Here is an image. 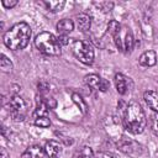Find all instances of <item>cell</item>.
Instances as JSON below:
<instances>
[{
  "instance_id": "cell-13",
  "label": "cell",
  "mask_w": 158,
  "mask_h": 158,
  "mask_svg": "<svg viewBox=\"0 0 158 158\" xmlns=\"http://www.w3.org/2000/svg\"><path fill=\"white\" fill-rule=\"evenodd\" d=\"M91 26V17L88 14H79L77 15V27L78 30H80L81 32H86L88 30H90Z\"/></svg>"
},
{
  "instance_id": "cell-19",
  "label": "cell",
  "mask_w": 158,
  "mask_h": 158,
  "mask_svg": "<svg viewBox=\"0 0 158 158\" xmlns=\"http://www.w3.org/2000/svg\"><path fill=\"white\" fill-rule=\"evenodd\" d=\"M94 156H95V153L93 152L91 147L84 146V147H81V148L78 151L75 158H94Z\"/></svg>"
},
{
  "instance_id": "cell-2",
  "label": "cell",
  "mask_w": 158,
  "mask_h": 158,
  "mask_svg": "<svg viewBox=\"0 0 158 158\" xmlns=\"http://www.w3.org/2000/svg\"><path fill=\"white\" fill-rule=\"evenodd\" d=\"M30 38H31L30 25L26 22H17L5 32L4 44L12 51H20L28 44Z\"/></svg>"
},
{
  "instance_id": "cell-28",
  "label": "cell",
  "mask_w": 158,
  "mask_h": 158,
  "mask_svg": "<svg viewBox=\"0 0 158 158\" xmlns=\"http://www.w3.org/2000/svg\"><path fill=\"white\" fill-rule=\"evenodd\" d=\"M1 158H9V154L5 151V148H1Z\"/></svg>"
},
{
  "instance_id": "cell-15",
  "label": "cell",
  "mask_w": 158,
  "mask_h": 158,
  "mask_svg": "<svg viewBox=\"0 0 158 158\" xmlns=\"http://www.w3.org/2000/svg\"><path fill=\"white\" fill-rule=\"evenodd\" d=\"M48 105L46 102V99L41 95L36 98V109H35V117H40V116H47V111H48Z\"/></svg>"
},
{
  "instance_id": "cell-18",
  "label": "cell",
  "mask_w": 158,
  "mask_h": 158,
  "mask_svg": "<svg viewBox=\"0 0 158 158\" xmlns=\"http://www.w3.org/2000/svg\"><path fill=\"white\" fill-rule=\"evenodd\" d=\"M72 100L79 107V110L81 111V114L83 115H86V112H88V105H86L85 100L83 99V96L80 94H78V93H73L72 94Z\"/></svg>"
},
{
  "instance_id": "cell-7",
  "label": "cell",
  "mask_w": 158,
  "mask_h": 158,
  "mask_svg": "<svg viewBox=\"0 0 158 158\" xmlns=\"http://www.w3.org/2000/svg\"><path fill=\"white\" fill-rule=\"evenodd\" d=\"M117 148L125 153V154H128V156H132V157H138L141 154L144 153V148L142 144H139L137 141L135 139H131V138H120L117 141Z\"/></svg>"
},
{
  "instance_id": "cell-23",
  "label": "cell",
  "mask_w": 158,
  "mask_h": 158,
  "mask_svg": "<svg viewBox=\"0 0 158 158\" xmlns=\"http://www.w3.org/2000/svg\"><path fill=\"white\" fill-rule=\"evenodd\" d=\"M95 5H96L100 10H104V11H110V10H112V7H114V4H112V2H109V1L96 2Z\"/></svg>"
},
{
  "instance_id": "cell-17",
  "label": "cell",
  "mask_w": 158,
  "mask_h": 158,
  "mask_svg": "<svg viewBox=\"0 0 158 158\" xmlns=\"http://www.w3.org/2000/svg\"><path fill=\"white\" fill-rule=\"evenodd\" d=\"M46 10L51 11V12H58L60 10H63V7L65 6V1H53V0H46L43 2H41Z\"/></svg>"
},
{
  "instance_id": "cell-27",
  "label": "cell",
  "mask_w": 158,
  "mask_h": 158,
  "mask_svg": "<svg viewBox=\"0 0 158 158\" xmlns=\"http://www.w3.org/2000/svg\"><path fill=\"white\" fill-rule=\"evenodd\" d=\"M58 41H59L60 44H64V46L69 43V41H68V36H65V35H59Z\"/></svg>"
},
{
  "instance_id": "cell-4",
  "label": "cell",
  "mask_w": 158,
  "mask_h": 158,
  "mask_svg": "<svg viewBox=\"0 0 158 158\" xmlns=\"http://www.w3.org/2000/svg\"><path fill=\"white\" fill-rule=\"evenodd\" d=\"M116 47L122 53H131L135 47V38L131 30L126 26H120L112 35Z\"/></svg>"
},
{
  "instance_id": "cell-22",
  "label": "cell",
  "mask_w": 158,
  "mask_h": 158,
  "mask_svg": "<svg viewBox=\"0 0 158 158\" xmlns=\"http://www.w3.org/2000/svg\"><path fill=\"white\" fill-rule=\"evenodd\" d=\"M151 128L156 135H158V112H156L151 118Z\"/></svg>"
},
{
  "instance_id": "cell-8",
  "label": "cell",
  "mask_w": 158,
  "mask_h": 158,
  "mask_svg": "<svg viewBox=\"0 0 158 158\" xmlns=\"http://www.w3.org/2000/svg\"><path fill=\"white\" fill-rule=\"evenodd\" d=\"M84 83L89 88H91L94 90L102 91V93L106 91L110 88V83L106 79L99 77L98 74H88V75H85L84 77Z\"/></svg>"
},
{
  "instance_id": "cell-6",
  "label": "cell",
  "mask_w": 158,
  "mask_h": 158,
  "mask_svg": "<svg viewBox=\"0 0 158 158\" xmlns=\"http://www.w3.org/2000/svg\"><path fill=\"white\" fill-rule=\"evenodd\" d=\"M9 112L15 121H22L27 116V104L20 95H12L9 100Z\"/></svg>"
},
{
  "instance_id": "cell-25",
  "label": "cell",
  "mask_w": 158,
  "mask_h": 158,
  "mask_svg": "<svg viewBox=\"0 0 158 158\" xmlns=\"http://www.w3.org/2000/svg\"><path fill=\"white\" fill-rule=\"evenodd\" d=\"M1 4H2L4 7H6V9H11V7H14V6L17 5V0H2Z\"/></svg>"
},
{
  "instance_id": "cell-3",
  "label": "cell",
  "mask_w": 158,
  "mask_h": 158,
  "mask_svg": "<svg viewBox=\"0 0 158 158\" xmlns=\"http://www.w3.org/2000/svg\"><path fill=\"white\" fill-rule=\"evenodd\" d=\"M35 46L41 53H43L46 56L57 57V56H60V53H62L60 43H59L58 38L53 33L47 32V31H43L36 36Z\"/></svg>"
},
{
  "instance_id": "cell-10",
  "label": "cell",
  "mask_w": 158,
  "mask_h": 158,
  "mask_svg": "<svg viewBox=\"0 0 158 158\" xmlns=\"http://www.w3.org/2000/svg\"><path fill=\"white\" fill-rule=\"evenodd\" d=\"M44 154V147H41L40 144H32L22 152L21 158H43Z\"/></svg>"
},
{
  "instance_id": "cell-21",
  "label": "cell",
  "mask_w": 158,
  "mask_h": 158,
  "mask_svg": "<svg viewBox=\"0 0 158 158\" xmlns=\"http://www.w3.org/2000/svg\"><path fill=\"white\" fill-rule=\"evenodd\" d=\"M35 125L38 127H42V128H47L51 126V120L47 116H40V117L35 118Z\"/></svg>"
},
{
  "instance_id": "cell-14",
  "label": "cell",
  "mask_w": 158,
  "mask_h": 158,
  "mask_svg": "<svg viewBox=\"0 0 158 158\" xmlns=\"http://www.w3.org/2000/svg\"><path fill=\"white\" fill-rule=\"evenodd\" d=\"M74 30V22L70 19H63L57 23V31L59 35L68 36Z\"/></svg>"
},
{
  "instance_id": "cell-20",
  "label": "cell",
  "mask_w": 158,
  "mask_h": 158,
  "mask_svg": "<svg viewBox=\"0 0 158 158\" xmlns=\"http://www.w3.org/2000/svg\"><path fill=\"white\" fill-rule=\"evenodd\" d=\"M0 68H1L4 72H11V69H12V63H11V60H10L4 53L0 56Z\"/></svg>"
},
{
  "instance_id": "cell-9",
  "label": "cell",
  "mask_w": 158,
  "mask_h": 158,
  "mask_svg": "<svg viewBox=\"0 0 158 158\" xmlns=\"http://www.w3.org/2000/svg\"><path fill=\"white\" fill-rule=\"evenodd\" d=\"M44 153L48 158H58L62 153V146L58 141L49 139L44 144Z\"/></svg>"
},
{
  "instance_id": "cell-26",
  "label": "cell",
  "mask_w": 158,
  "mask_h": 158,
  "mask_svg": "<svg viewBox=\"0 0 158 158\" xmlns=\"http://www.w3.org/2000/svg\"><path fill=\"white\" fill-rule=\"evenodd\" d=\"M47 89H48V83H47V81L42 80V81H40V83H38V90H40L42 94H43Z\"/></svg>"
},
{
  "instance_id": "cell-11",
  "label": "cell",
  "mask_w": 158,
  "mask_h": 158,
  "mask_svg": "<svg viewBox=\"0 0 158 158\" xmlns=\"http://www.w3.org/2000/svg\"><path fill=\"white\" fill-rule=\"evenodd\" d=\"M156 62H157V54L152 49L143 52L138 58V63L142 67H153Z\"/></svg>"
},
{
  "instance_id": "cell-24",
  "label": "cell",
  "mask_w": 158,
  "mask_h": 158,
  "mask_svg": "<svg viewBox=\"0 0 158 158\" xmlns=\"http://www.w3.org/2000/svg\"><path fill=\"white\" fill-rule=\"evenodd\" d=\"M94 158H116V156L112 154L111 152H104V151H100V152L95 153Z\"/></svg>"
},
{
  "instance_id": "cell-1",
  "label": "cell",
  "mask_w": 158,
  "mask_h": 158,
  "mask_svg": "<svg viewBox=\"0 0 158 158\" xmlns=\"http://www.w3.org/2000/svg\"><path fill=\"white\" fill-rule=\"evenodd\" d=\"M123 126L132 135H139L147 126V118L143 109L137 102H130L123 110Z\"/></svg>"
},
{
  "instance_id": "cell-16",
  "label": "cell",
  "mask_w": 158,
  "mask_h": 158,
  "mask_svg": "<svg viewBox=\"0 0 158 158\" xmlns=\"http://www.w3.org/2000/svg\"><path fill=\"white\" fill-rule=\"evenodd\" d=\"M114 81H115V86H116L117 93L120 95L126 94V91H127V78L122 73H117L114 78Z\"/></svg>"
},
{
  "instance_id": "cell-12",
  "label": "cell",
  "mask_w": 158,
  "mask_h": 158,
  "mask_svg": "<svg viewBox=\"0 0 158 158\" xmlns=\"http://www.w3.org/2000/svg\"><path fill=\"white\" fill-rule=\"evenodd\" d=\"M143 99H144V101L149 109L158 112V93L157 91H153V90L146 91L143 95Z\"/></svg>"
},
{
  "instance_id": "cell-5",
  "label": "cell",
  "mask_w": 158,
  "mask_h": 158,
  "mask_svg": "<svg viewBox=\"0 0 158 158\" xmlns=\"http://www.w3.org/2000/svg\"><path fill=\"white\" fill-rule=\"evenodd\" d=\"M72 52L75 56V58L79 62H81L83 64H86V65L93 64L95 53H94L93 47L88 42H85V41H74L73 44H72Z\"/></svg>"
}]
</instances>
